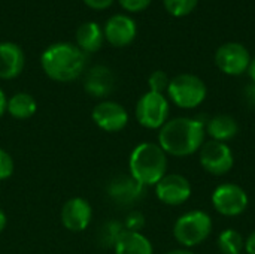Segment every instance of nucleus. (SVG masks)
Listing matches in <instances>:
<instances>
[{"label":"nucleus","instance_id":"obj_1","mask_svg":"<svg viewBox=\"0 0 255 254\" xmlns=\"http://www.w3.org/2000/svg\"><path fill=\"white\" fill-rule=\"evenodd\" d=\"M205 124L206 121L197 117L170 118L158 132V145L167 156L179 159L193 156L206 141Z\"/></svg>","mask_w":255,"mask_h":254},{"label":"nucleus","instance_id":"obj_2","mask_svg":"<svg viewBox=\"0 0 255 254\" xmlns=\"http://www.w3.org/2000/svg\"><path fill=\"white\" fill-rule=\"evenodd\" d=\"M40 66L52 81L70 82L82 75L85 67V54L69 42L52 43L42 52Z\"/></svg>","mask_w":255,"mask_h":254},{"label":"nucleus","instance_id":"obj_3","mask_svg":"<svg viewBox=\"0 0 255 254\" xmlns=\"http://www.w3.org/2000/svg\"><path fill=\"white\" fill-rule=\"evenodd\" d=\"M167 154L154 142L136 145L128 159L130 175L143 187L155 186L167 174Z\"/></svg>","mask_w":255,"mask_h":254},{"label":"nucleus","instance_id":"obj_4","mask_svg":"<svg viewBox=\"0 0 255 254\" xmlns=\"http://www.w3.org/2000/svg\"><path fill=\"white\" fill-rule=\"evenodd\" d=\"M212 219L202 210H193L182 214L173 225V237L184 249H193L203 244L212 234Z\"/></svg>","mask_w":255,"mask_h":254},{"label":"nucleus","instance_id":"obj_5","mask_svg":"<svg viewBox=\"0 0 255 254\" xmlns=\"http://www.w3.org/2000/svg\"><path fill=\"white\" fill-rule=\"evenodd\" d=\"M167 96L178 108L194 109L205 102L208 96V87L197 75L179 73L170 79Z\"/></svg>","mask_w":255,"mask_h":254},{"label":"nucleus","instance_id":"obj_6","mask_svg":"<svg viewBox=\"0 0 255 254\" xmlns=\"http://www.w3.org/2000/svg\"><path fill=\"white\" fill-rule=\"evenodd\" d=\"M169 114H170L169 99L164 94L154 93V91H148L142 94L134 109L137 123L142 127L151 130L155 129L160 130L167 123Z\"/></svg>","mask_w":255,"mask_h":254},{"label":"nucleus","instance_id":"obj_7","mask_svg":"<svg viewBox=\"0 0 255 254\" xmlns=\"http://www.w3.org/2000/svg\"><path fill=\"white\" fill-rule=\"evenodd\" d=\"M212 207L224 217H239L248 208V193L238 184L224 183L212 192Z\"/></svg>","mask_w":255,"mask_h":254},{"label":"nucleus","instance_id":"obj_8","mask_svg":"<svg viewBox=\"0 0 255 254\" xmlns=\"http://www.w3.org/2000/svg\"><path fill=\"white\" fill-rule=\"evenodd\" d=\"M199 160L202 168L215 177L229 174L235 166V154L226 142L205 141L199 150Z\"/></svg>","mask_w":255,"mask_h":254},{"label":"nucleus","instance_id":"obj_9","mask_svg":"<svg viewBox=\"0 0 255 254\" xmlns=\"http://www.w3.org/2000/svg\"><path fill=\"white\" fill-rule=\"evenodd\" d=\"M251 63V54L245 45L239 42L223 43L215 52L217 67L229 76H241L248 72Z\"/></svg>","mask_w":255,"mask_h":254},{"label":"nucleus","instance_id":"obj_10","mask_svg":"<svg viewBox=\"0 0 255 254\" xmlns=\"http://www.w3.org/2000/svg\"><path fill=\"white\" fill-rule=\"evenodd\" d=\"M193 193L191 183L181 174H166L155 184V195L160 202L169 207H179L185 204Z\"/></svg>","mask_w":255,"mask_h":254},{"label":"nucleus","instance_id":"obj_11","mask_svg":"<svg viewBox=\"0 0 255 254\" xmlns=\"http://www.w3.org/2000/svg\"><path fill=\"white\" fill-rule=\"evenodd\" d=\"M93 121L105 132H120L128 124V112L126 108L112 100H103L93 108Z\"/></svg>","mask_w":255,"mask_h":254},{"label":"nucleus","instance_id":"obj_12","mask_svg":"<svg viewBox=\"0 0 255 254\" xmlns=\"http://www.w3.org/2000/svg\"><path fill=\"white\" fill-rule=\"evenodd\" d=\"M61 223L70 232H84L93 219V208L84 198H72L61 208Z\"/></svg>","mask_w":255,"mask_h":254},{"label":"nucleus","instance_id":"obj_13","mask_svg":"<svg viewBox=\"0 0 255 254\" xmlns=\"http://www.w3.org/2000/svg\"><path fill=\"white\" fill-rule=\"evenodd\" d=\"M136 33H137L136 22L130 16L121 15V13L111 16L103 28L105 39L112 46H117V48L130 45L134 40Z\"/></svg>","mask_w":255,"mask_h":254},{"label":"nucleus","instance_id":"obj_14","mask_svg":"<svg viewBox=\"0 0 255 254\" xmlns=\"http://www.w3.org/2000/svg\"><path fill=\"white\" fill-rule=\"evenodd\" d=\"M109 196L121 205H133L145 196V187L139 184L131 175H120L108 186Z\"/></svg>","mask_w":255,"mask_h":254},{"label":"nucleus","instance_id":"obj_15","mask_svg":"<svg viewBox=\"0 0 255 254\" xmlns=\"http://www.w3.org/2000/svg\"><path fill=\"white\" fill-rule=\"evenodd\" d=\"M25 57L13 42H0V79H13L24 69Z\"/></svg>","mask_w":255,"mask_h":254},{"label":"nucleus","instance_id":"obj_16","mask_svg":"<svg viewBox=\"0 0 255 254\" xmlns=\"http://www.w3.org/2000/svg\"><path fill=\"white\" fill-rule=\"evenodd\" d=\"M205 130L212 141L227 144L239 133V124L235 117L229 114H218L206 120Z\"/></svg>","mask_w":255,"mask_h":254},{"label":"nucleus","instance_id":"obj_17","mask_svg":"<svg viewBox=\"0 0 255 254\" xmlns=\"http://www.w3.org/2000/svg\"><path fill=\"white\" fill-rule=\"evenodd\" d=\"M114 75L106 66L93 67L85 76V91L93 97H106L114 90Z\"/></svg>","mask_w":255,"mask_h":254},{"label":"nucleus","instance_id":"obj_18","mask_svg":"<svg viewBox=\"0 0 255 254\" xmlns=\"http://www.w3.org/2000/svg\"><path fill=\"white\" fill-rule=\"evenodd\" d=\"M115 254H154L151 241L142 232L124 231L114 246Z\"/></svg>","mask_w":255,"mask_h":254},{"label":"nucleus","instance_id":"obj_19","mask_svg":"<svg viewBox=\"0 0 255 254\" xmlns=\"http://www.w3.org/2000/svg\"><path fill=\"white\" fill-rule=\"evenodd\" d=\"M103 30L96 22H84L76 30V43L84 54L99 51L103 45Z\"/></svg>","mask_w":255,"mask_h":254},{"label":"nucleus","instance_id":"obj_20","mask_svg":"<svg viewBox=\"0 0 255 254\" xmlns=\"http://www.w3.org/2000/svg\"><path fill=\"white\" fill-rule=\"evenodd\" d=\"M37 103L34 97L28 93H16L10 99H7L6 112L16 120H27L36 114Z\"/></svg>","mask_w":255,"mask_h":254},{"label":"nucleus","instance_id":"obj_21","mask_svg":"<svg viewBox=\"0 0 255 254\" xmlns=\"http://www.w3.org/2000/svg\"><path fill=\"white\" fill-rule=\"evenodd\" d=\"M218 249L223 254H242L245 250V240L241 232L235 229H226L218 237Z\"/></svg>","mask_w":255,"mask_h":254},{"label":"nucleus","instance_id":"obj_22","mask_svg":"<svg viewBox=\"0 0 255 254\" xmlns=\"http://www.w3.org/2000/svg\"><path fill=\"white\" fill-rule=\"evenodd\" d=\"M197 3H199V0H163L166 10L170 15L178 16V18L191 13L196 9Z\"/></svg>","mask_w":255,"mask_h":254},{"label":"nucleus","instance_id":"obj_23","mask_svg":"<svg viewBox=\"0 0 255 254\" xmlns=\"http://www.w3.org/2000/svg\"><path fill=\"white\" fill-rule=\"evenodd\" d=\"M124 225L118 223V222H109L102 228V243L105 246H111L114 247L117 240L120 238V235L124 232Z\"/></svg>","mask_w":255,"mask_h":254},{"label":"nucleus","instance_id":"obj_24","mask_svg":"<svg viewBox=\"0 0 255 254\" xmlns=\"http://www.w3.org/2000/svg\"><path fill=\"white\" fill-rule=\"evenodd\" d=\"M169 84H170V78L167 76L164 70H155L148 78L149 91H154V93L164 94V91H167L169 88Z\"/></svg>","mask_w":255,"mask_h":254},{"label":"nucleus","instance_id":"obj_25","mask_svg":"<svg viewBox=\"0 0 255 254\" xmlns=\"http://www.w3.org/2000/svg\"><path fill=\"white\" fill-rule=\"evenodd\" d=\"M145 226V216L140 211H131L126 217L124 229L130 232H140Z\"/></svg>","mask_w":255,"mask_h":254},{"label":"nucleus","instance_id":"obj_26","mask_svg":"<svg viewBox=\"0 0 255 254\" xmlns=\"http://www.w3.org/2000/svg\"><path fill=\"white\" fill-rule=\"evenodd\" d=\"M13 174V160L9 153L0 148V181L7 180Z\"/></svg>","mask_w":255,"mask_h":254},{"label":"nucleus","instance_id":"obj_27","mask_svg":"<svg viewBox=\"0 0 255 254\" xmlns=\"http://www.w3.org/2000/svg\"><path fill=\"white\" fill-rule=\"evenodd\" d=\"M118 1L128 12H142L151 4L152 0H118Z\"/></svg>","mask_w":255,"mask_h":254},{"label":"nucleus","instance_id":"obj_28","mask_svg":"<svg viewBox=\"0 0 255 254\" xmlns=\"http://www.w3.org/2000/svg\"><path fill=\"white\" fill-rule=\"evenodd\" d=\"M244 99L248 106L255 108V82H251L245 87L244 90Z\"/></svg>","mask_w":255,"mask_h":254},{"label":"nucleus","instance_id":"obj_29","mask_svg":"<svg viewBox=\"0 0 255 254\" xmlns=\"http://www.w3.org/2000/svg\"><path fill=\"white\" fill-rule=\"evenodd\" d=\"M84 3L91 7V9H96V10H103L106 7H109L114 0H84Z\"/></svg>","mask_w":255,"mask_h":254},{"label":"nucleus","instance_id":"obj_30","mask_svg":"<svg viewBox=\"0 0 255 254\" xmlns=\"http://www.w3.org/2000/svg\"><path fill=\"white\" fill-rule=\"evenodd\" d=\"M245 252L247 254H255V231L245 240Z\"/></svg>","mask_w":255,"mask_h":254},{"label":"nucleus","instance_id":"obj_31","mask_svg":"<svg viewBox=\"0 0 255 254\" xmlns=\"http://www.w3.org/2000/svg\"><path fill=\"white\" fill-rule=\"evenodd\" d=\"M6 106H7V99H6L3 90L0 88V117H3V114L6 112Z\"/></svg>","mask_w":255,"mask_h":254},{"label":"nucleus","instance_id":"obj_32","mask_svg":"<svg viewBox=\"0 0 255 254\" xmlns=\"http://www.w3.org/2000/svg\"><path fill=\"white\" fill-rule=\"evenodd\" d=\"M248 75H250L251 81L255 82V57L251 58V63H250V67H248Z\"/></svg>","mask_w":255,"mask_h":254},{"label":"nucleus","instance_id":"obj_33","mask_svg":"<svg viewBox=\"0 0 255 254\" xmlns=\"http://www.w3.org/2000/svg\"><path fill=\"white\" fill-rule=\"evenodd\" d=\"M6 223H7L6 214H4V211H3V210H0V234L4 231V228H6Z\"/></svg>","mask_w":255,"mask_h":254},{"label":"nucleus","instance_id":"obj_34","mask_svg":"<svg viewBox=\"0 0 255 254\" xmlns=\"http://www.w3.org/2000/svg\"><path fill=\"white\" fill-rule=\"evenodd\" d=\"M166 254H194L193 252H190L188 249H178V250H172Z\"/></svg>","mask_w":255,"mask_h":254}]
</instances>
